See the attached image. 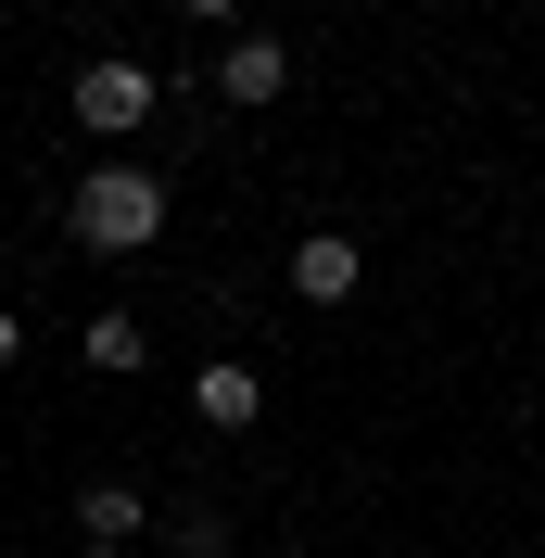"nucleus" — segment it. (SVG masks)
I'll use <instances>...</instances> for the list:
<instances>
[{"label":"nucleus","instance_id":"obj_4","mask_svg":"<svg viewBox=\"0 0 545 558\" xmlns=\"http://www.w3.org/2000/svg\"><path fill=\"white\" fill-rule=\"evenodd\" d=\"M355 279H368V242H342V229H317V242H292V292H305V305H342Z\"/></svg>","mask_w":545,"mask_h":558},{"label":"nucleus","instance_id":"obj_6","mask_svg":"<svg viewBox=\"0 0 545 558\" xmlns=\"http://www.w3.org/2000/svg\"><path fill=\"white\" fill-rule=\"evenodd\" d=\"M76 521H89V546H128V533H140V483H89Z\"/></svg>","mask_w":545,"mask_h":558},{"label":"nucleus","instance_id":"obj_8","mask_svg":"<svg viewBox=\"0 0 545 558\" xmlns=\"http://www.w3.org/2000/svg\"><path fill=\"white\" fill-rule=\"evenodd\" d=\"M13 355H26V317H13V305H0V368H13Z\"/></svg>","mask_w":545,"mask_h":558},{"label":"nucleus","instance_id":"obj_2","mask_svg":"<svg viewBox=\"0 0 545 558\" xmlns=\"http://www.w3.org/2000/svg\"><path fill=\"white\" fill-rule=\"evenodd\" d=\"M153 102H166V76H153V64H128V51L76 64V128H89V140H128Z\"/></svg>","mask_w":545,"mask_h":558},{"label":"nucleus","instance_id":"obj_3","mask_svg":"<svg viewBox=\"0 0 545 558\" xmlns=\"http://www.w3.org/2000/svg\"><path fill=\"white\" fill-rule=\"evenodd\" d=\"M216 89H229L241 114H267L279 89H292V51H279V38H229V51H216Z\"/></svg>","mask_w":545,"mask_h":558},{"label":"nucleus","instance_id":"obj_7","mask_svg":"<svg viewBox=\"0 0 545 558\" xmlns=\"http://www.w3.org/2000/svg\"><path fill=\"white\" fill-rule=\"evenodd\" d=\"M76 355H89V368H114V381H128V368H140V317H128V305H102V317H89V343H76Z\"/></svg>","mask_w":545,"mask_h":558},{"label":"nucleus","instance_id":"obj_10","mask_svg":"<svg viewBox=\"0 0 545 558\" xmlns=\"http://www.w3.org/2000/svg\"><path fill=\"white\" fill-rule=\"evenodd\" d=\"M89 558H140V546H89Z\"/></svg>","mask_w":545,"mask_h":558},{"label":"nucleus","instance_id":"obj_1","mask_svg":"<svg viewBox=\"0 0 545 558\" xmlns=\"http://www.w3.org/2000/svg\"><path fill=\"white\" fill-rule=\"evenodd\" d=\"M76 242H89V254L166 242V178H153V166H89V178H76Z\"/></svg>","mask_w":545,"mask_h":558},{"label":"nucleus","instance_id":"obj_5","mask_svg":"<svg viewBox=\"0 0 545 558\" xmlns=\"http://www.w3.org/2000/svg\"><path fill=\"white\" fill-rule=\"evenodd\" d=\"M191 407H204L216 432H254V418H267V381H254V368H241V355H216L204 381H191Z\"/></svg>","mask_w":545,"mask_h":558},{"label":"nucleus","instance_id":"obj_9","mask_svg":"<svg viewBox=\"0 0 545 558\" xmlns=\"http://www.w3.org/2000/svg\"><path fill=\"white\" fill-rule=\"evenodd\" d=\"M178 13H204V26H229V13H241V0H178Z\"/></svg>","mask_w":545,"mask_h":558}]
</instances>
